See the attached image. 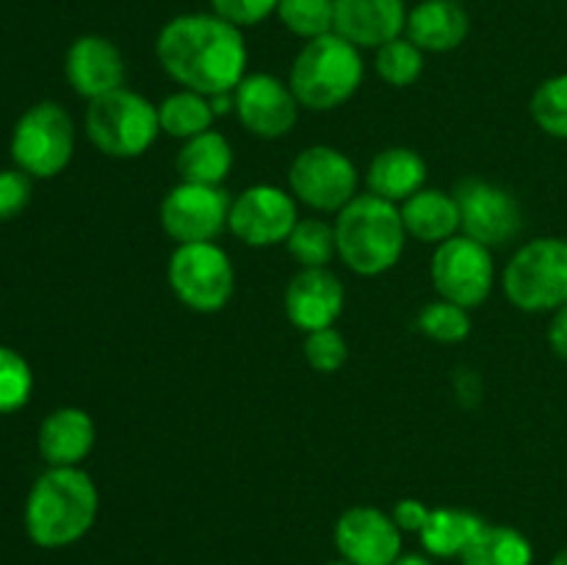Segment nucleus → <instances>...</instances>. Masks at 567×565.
Instances as JSON below:
<instances>
[{"label":"nucleus","mask_w":567,"mask_h":565,"mask_svg":"<svg viewBox=\"0 0 567 565\" xmlns=\"http://www.w3.org/2000/svg\"><path fill=\"white\" fill-rule=\"evenodd\" d=\"M297 222V197L271 183H258L244 188L233 199L227 230L241 238L247 247H275L288 242Z\"/></svg>","instance_id":"obj_13"},{"label":"nucleus","mask_w":567,"mask_h":565,"mask_svg":"<svg viewBox=\"0 0 567 565\" xmlns=\"http://www.w3.org/2000/svg\"><path fill=\"white\" fill-rule=\"evenodd\" d=\"M377 75L388 83V86L404 89L415 83L424 72V50L419 44L410 42L408 37H399L377 48Z\"/></svg>","instance_id":"obj_28"},{"label":"nucleus","mask_w":567,"mask_h":565,"mask_svg":"<svg viewBox=\"0 0 567 565\" xmlns=\"http://www.w3.org/2000/svg\"><path fill=\"white\" fill-rule=\"evenodd\" d=\"M175 297L194 314H216L236 291V269L216 242L177 244L166 266Z\"/></svg>","instance_id":"obj_8"},{"label":"nucleus","mask_w":567,"mask_h":565,"mask_svg":"<svg viewBox=\"0 0 567 565\" xmlns=\"http://www.w3.org/2000/svg\"><path fill=\"white\" fill-rule=\"evenodd\" d=\"M302 352L305 360H308L316 371H321V374H332V371L343 369V363L349 360L347 338H343L336 327L305 332Z\"/></svg>","instance_id":"obj_33"},{"label":"nucleus","mask_w":567,"mask_h":565,"mask_svg":"<svg viewBox=\"0 0 567 565\" xmlns=\"http://www.w3.org/2000/svg\"><path fill=\"white\" fill-rule=\"evenodd\" d=\"M548 343H551L554 355L567 363V302L554 310L551 327H548Z\"/></svg>","instance_id":"obj_37"},{"label":"nucleus","mask_w":567,"mask_h":565,"mask_svg":"<svg viewBox=\"0 0 567 565\" xmlns=\"http://www.w3.org/2000/svg\"><path fill=\"white\" fill-rule=\"evenodd\" d=\"M236 114L241 125L258 138H280L299 120V100L286 81L269 72L244 75L236 86Z\"/></svg>","instance_id":"obj_15"},{"label":"nucleus","mask_w":567,"mask_h":565,"mask_svg":"<svg viewBox=\"0 0 567 565\" xmlns=\"http://www.w3.org/2000/svg\"><path fill=\"white\" fill-rule=\"evenodd\" d=\"M230 194L221 186L177 183L161 203V227L177 244L214 242L230 219Z\"/></svg>","instance_id":"obj_12"},{"label":"nucleus","mask_w":567,"mask_h":565,"mask_svg":"<svg viewBox=\"0 0 567 565\" xmlns=\"http://www.w3.org/2000/svg\"><path fill=\"white\" fill-rule=\"evenodd\" d=\"M391 565H432V559L424 554H399Z\"/></svg>","instance_id":"obj_38"},{"label":"nucleus","mask_w":567,"mask_h":565,"mask_svg":"<svg viewBox=\"0 0 567 565\" xmlns=\"http://www.w3.org/2000/svg\"><path fill=\"white\" fill-rule=\"evenodd\" d=\"M214 120L216 114L210 109V100L205 94L192 92V89H181V92L161 100L158 105L161 133L172 138H183V142L210 131Z\"/></svg>","instance_id":"obj_26"},{"label":"nucleus","mask_w":567,"mask_h":565,"mask_svg":"<svg viewBox=\"0 0 567 565\" xmlns=\"http://www.w3.org/2000/svg\"><path fill=\"white\" fill-rule=\"evenodd\" d=\"M404 0H336L332 31L354 48H382L399 39L408 25Z\"/></svg>","instance_id":"obj_18"},{"label":"nucleus","mask_w":567,"mask_h":565,"mask_svg":"<svg viewBox=\"0 0 567 565\" xmlns=\"http://www.w3.org/2000/svg\"><path fill=\"white\" fill-rule=\"evenodd\" d=\"M288 186H291L293 197L308 208L321 210V214H338L343 205L358 197L354 194L358 192V170L341 150L316 144V147L302 150L291 161Z\"/></svg>","instance_id":"obj_10"},{"label":"nucleus","mask_w":567,"mask_h":565,"mask_svg":"<svg viewBox=\"0 0 567 565\" xmlns=\"http://www.w3.org/2000/svg\"><path fill=\"white\" fill-rule=\"evenodd\" d=\"M347 291L330 269H302L286 288V316L302 332L336 327L343 314Z\"/></svg>","instance_id":"obj_17"},{"label":"nucleus","mask_w":567,"mask_h":565,"mask_svg":"<svg viewBox=\"0 0 567 565\" xmlns=\"http://www.w3.org/2000/svg\"><path fill=\"white\" fill-rule=\"evenodd\" d=\"M551 565H567V548H563V552L551 559Z\"/></svg>","instance_id":"obj_39"},{"label":"nucleus","mask_w":567,"mask_h":565,"mask_svg":"<svg viewBox=\"0 0 567 565\" xmlns=\"http://www.w3.org/2000/svg\"><path fill=\"white\" fill-rule=\"evenodd\" d=\"M529 114L543 133L554 138H567V72L546 78L535 89Z\"/></svg>","instance_id":"obj_30"},{"label":"nucleus","mask_w":567,"mask_h":565,"mask_svg":"<svg viewBox=\"0 0 567 565\" xmlns=\"http://www.w3.org/2000/svg\"><path fill=\"white\" fill-rule=\"evenodd\" d=\"M277 17L282 25L305 42L324 37L336 25V0H280Z\"/></svg>","instance_id":"obj_29"},{"label":"nucleus","mask_w":567,"mask_h":565,"mask_svg":"<svg viewBox=\"0 0 567 565\" xmlns=\"http://www.w3.org/2000/svg\"><path fill=\"white\" fill-rule=\"evenodd\" d=\"M460 559L463 565H532L535 548L515 526L485 524Z\"/></svg>","instance_id":"obj_25"},{"label":"nucleus","mask_w":567,"mask_h":565,"mask_svg":"<svg viewBox=\"0 0 567 565\" xmlns=\"http://www.w3.org/2000/svg\"><path fill=\"white\" fill-rule=\"evenodd\" d=\"M94 421L81 408H59L39 427V454L48 465H81L94 449Z\"/></svg>","instance_id":"obj_20"},{"label":"nucleus","mask_w":567,"mask_h":565,"mask_svg":"<svg viewBox=\"0 0 567 565\" xmlns=\"http://www.w3.org/2000/svg\"><path fill=\"white\" fill-rule=\"evenodd\" d=\"M33 393V371L20 352L0 347V415L25 408Z\"/></svg>","instance_id":"obj_31"},{"label":"nucleus","mask_w":567,"mask_h":565,"mask_svg":"<svg viewBox=\"0 0 567 565\" xmlns=\"http://www.w3.org/2000/svg\"><path fill=\"white\" fill-rule=\"evenodd\" d=\"M369 192L388 203H404L426 183V161L410 147H388L369 164L365 172Z\"/></svg>","instance_id":"obj_21"},{"label":"nucleus","mask_w":567,"mask_h":565,"mask_svg":"<svg viewBox=\"0 0 567 565\" xmlns=\"http://www.w3.org/2000/svg\"><path fill=\"white\" fill-rule=\"evenodd\" d=\"M336 548L352 565H391L402 554V530L391 513L358 504L336 521Z\"/></svg>","instance_id":"obj_14"},{"label":"nucleus","mask_w":567,"mask_h":565,"mask_svg":"<svg viewBox=\"0 0 567 565\" xmlns=\"http://www.w3.org/2000/svg\"><path fill=\"white\" fill-rule=\"evenodd\" d=\"M471 20L460 0H421L408 11L404 37L424 53H452L468 39Z\"/></svg>","instance_id":"obj_19"},{"label":"nucleus","mask_w":567,"mask_h":565,"mask_svg":"<svg viewBox=\"0 0 567 565\" xmlns=\"http://www.w3.org/2000/svg\"><path fill=\"white\" fill-rule=\"evenodd\" d=\"M97 510V485L81 465H50L25 499V532L39 548H66L86 537Z\"/></svg>","instance_id":"obj_2"},{"label":"nucleus","mask_w":567,"mask_h":565,"mask_svg":"<svg viewBox=\"0 0 567 565\" xmlns=\"http://www.w3.org/2000/svg\"><path fill=\"white\" fill-rule=\"evenodd\" d=\"M64 72L70 86L81 97L94 100L125 86L127 66L122 50L111 39L86 33V37H78L66 50Z\"/></svg>","instance_id":"obj_16"},{"label":"nucleus","mask_w":567,"mask_h":565,"mask_svg":"<svg viewBox=\"0 0 567 565\" xmlns=\"http://www.w3.org/2000/svg\"><path fill=\"white\" fill-rule=\"evenodd\" d=\"M482 526H485V521L471 510L437 507L430 513V521L419 532V537L430 557L454 559L463 557V552L480 535Z\"/></svg>","instance_id":"obj_24"},{"label":"nucleus","mask_w":567,"mask_h":565,"mask_svg":"<svg viewBox=\"0 0 567 565\" xmlns=\"http://www.w3.org/2000/svg\"><path fill=\"white\" fill-rule=\"evenodd\" d=\"M332 227L338 258L360 277H377L393 269L408 242L399 205L371 192L358 194L352 203L343 205Z\"/></svg>","instance_id":"obj_3"},{"label":"nucleus","mask_w":567,"mask_h":565,"mask_svg":"<svg viewBox=\"0 0 567 565\" xmlns=\"http://www.w3.org/2000/svg\"><path fill=\"white\" fill-rule=\"evenodd\" d=\"M277 3L280 0H210V9L216 17L233 22L236 28H249L277 14Z\"/></svg>","instance_id":"obj_34"},{"label":"nucleus","mask_w":567,"mask_h":565,"mask_svg":"<svg viewBox=\"0 0 567 565\" xmlns=\"http://www.w3.org/2000/svg\"><path fill=\"white\" fill-rule=\"evenodd\" d=\"M75 153V125L53 100L31 105L11 133V158L28 177L61 175Z\"/></svg>","instance_id":"obj_7"},{"label":"nucleus","mask_w":567,"mask_h":565,"mask_svg":"<svg viewBox=\"0 0 567 565\" xmlns=\"http://www.w3.org/2000/svg\"><path fill=\"white\" fill-rule=\"evenodd\" d=\"M408 236L424 244H443L460 233V208L454 194L437 188H421L399 205Z\"/></svg>","instance_id":"obj_22"},{"label":"nucleus","mask_w":567,"mask_h":565,"mask_svg":"<svg viewBox=\"0 0 567 565\" xmlns=\"http://www.w3.org/2000/svg\"><path fill=\"white\" fill-rule=\"evenodd\" d=\"M430 275L437 297L471 310L480 308L491 297L496 266H493V255L485 244L457 233L435 247Z\"/></svg>","instance_id":"obj_9"},{"label":"nucleus","mask_w":567,"mask_h":565,"mask_svg":"<svg viewBox=\"0 0 567 565\" xmlns=\"http://www.w3.org/2000/svg\"><path fill=\"white\" fill-rule=\"evenodd\" d=\"M31 203V177L22 170H0V222H9Z\"/></svg>","instance_id":"obj_35"},{"label":"nucleus","mask_w":567,"mask_h":565,"mask_svg":"<svg viewBox=\"0 0 567 565\" xmlns=\"http://www.w3.org/2000/svg\"><path fill=\"white\" fill-rule=\"evenodd\" d=\"M452 194L457 199L463 236L485 244L487 249L509 244L524 227L520 203L509 188L498 186V183L465 177L454 186Z\"/></svg>","instance_id":"obj_11"},{"label":"nucleus","mask_w":567,"mask_h":565,"mask_svg":"<svg viewBox=\"0 0 567 565\" xmlns=\"http://www.w3.org/2000/svg\"><path fill=\"white\" fill-rule=\"evenodd\" d=\"M155 55L166 75L183 89L214 97L236 92L247 75V42L241 28L210 14H181L155 39Z\"/></svg>","instance_id":"obj_1"},{"label":"nucleus","mask_w":567,"mask_h":565,"mask_svg":"<svg viewBox=\"0 0 567 565\" xmlns=\"http://www.w3.org/2000/svg\"><path fill=\"white\" fill-rule=\"evenodd\" d=\"M158 133V105L133 89L122 86L103 97L89 100L86 136L103 155L138 158L153 147Z\"/></svg>","instance_id":"obj_5"},{"label":"nucleus","mask_w":567,"mask_h":565,"mask_svg":"<svg viewBox=\"0 0 567 565\" xmlns=\"http://www.w3.org/2000/svg\"><path fill=\"white\" fill-rule=\"evenodd\" d=\"M363 75L365 64L360 48L330 31L305 42L291 64L288 86L305 109L332 111L358 92Z\"/></svg>","instance_id":"obj_4"},{"label":"nucleus","mask_w":567,"mask_h":565,"mask_svg":"<svg viewBox=\"0 0 567 565\" xmlns=\"http://www.w3.org/2000/svg\"><path fill=\"white\" fill-rule=\"evenodd\" d=\"M175 166L183 183L221 186L233 170V147L221 133L205 131L183 142Z\"/></svg>","instance_id":"obj_23"},{"label":"nucleus","mask_w":567,"mask_h":565,"mask_svg":"<svg viewBox=\"0 0 567 565\" xmlns=\"http://www.w3.org/2000/svg\"><path fill=\"white\" fill-rule=\"evenodd\" d=\"M324 565H352V563H347V559H330V563H324Z\"/></svg>","instance_id":"obj_40"},{"label":"nucleus","mask_w":567,"mask_h":565,"mask_svg":"<svg viewBox=\"0 0 567 565\" xmlns=\"http://www.w3.org/2000/svg\"><path fill=\"white\" fill-rule=\"evenodd\" d=\"M509 302L526 314H554L567 302V242L543 236L509 258L502 277Z\"/></svg>","instance_id":"obj_6"},{"label":"nucleus","mask_w":567,"mask_h":565,"mask_svg":"<svg viewBox=\"0 0 567 565\" xmlns=\"http://www.w3.org/2000/svg\"><path fill=\"white\" fill-rule=\"evenodd\" d=\"M430 513L432 510L421 499H402V502H396L391 515L402 532H421L426 521H430Z\"/></svg>","instance_id":"obj_36"},{"label":"nucleus","mask_w":567,"mask_h":565,"mask_svg":"<svg viewBox=\"0 0 567 565\" xmlns=\"http://www.w3.org/2000/svg\"><path fill=\"white\" fill-rule=\"evenodd\" d=\"M286 247L302 269H324L332 255H338L336 227L330 222L319 219V216L299 219L293 225L291 236H288Z\"/></svg>","instance_id":"obj_27"},{"label":"nucleus","mask_w":567,"mask_h":565,"mask_svg":"<svg viewBox=\"0 0 567 565\" xmlns=\"http://www.w3.org/2000/svg\"><path fill=\"white\" fill-rule=\"evenodd\" d=\"M419 330L437 343H457L468 338L471 316L468 310L449 299H435V302H426L419 314Z\"/></svg>","instance_id":"obj_32"}]
</instances>
